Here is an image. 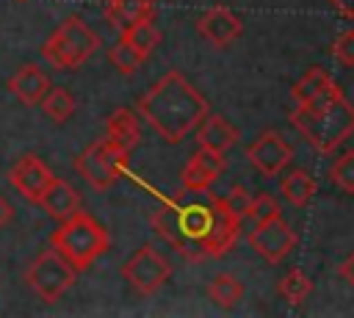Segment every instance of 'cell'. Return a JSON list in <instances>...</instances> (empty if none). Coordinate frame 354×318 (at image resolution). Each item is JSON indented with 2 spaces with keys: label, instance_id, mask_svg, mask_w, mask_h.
Here are the masks:
<instances>
[{
  "label": "cell",
  "instance_id": "1",
  "mask_svg": "<svg viewBox=\"0 0 354 318\" xmlns=\"http://www.w3.org/2000/svg\"><path fill=\"white\" fill-rule=\"evenodd\" d=\"M136 108L163 141L180 144L207 113V100L180 72H166L147 94H141Z\"/></svg>",
  "mask_w": 354,
  "mask_h": 318
},
{
  "label": "cell",
  "instance_id": "2",
  "mask_svg": "<svg viewBox=\"0 0 354 318\" xmlns=\"http://www.w3.org/2000/svg\"><path fill=\"white\" fill-rule=\"evenodd\" d=\"M290 122L310 141V147L318 152H332L354 133V105L343 97L337 83H332L310 102L296 105L290 111Z\"/></svg>",
  "mask_w": 354,
  "mask_h": 318
},
{
  "label": "cell",
  "instance_id": "3",
  "mask_svg": "<svg viewBox=\"0 0 354 318\" xmlns=\"http://www.w3.org/2000/svg\"><path fill=\"white\" fill-rule=\"evenodd\" d=\"M50 246L75 268V271H86L100 254L108 252L111 246V235L108 230L86 210L72 213L69 218H64L55 232L50 235Z\"/></svg>",
  "mask_w": 354,
  "mask_h": 318
},
{
  "label": "cell",
  "instance_id": "4",
  "mask_svg": "<svg viewBox=\"0 0 354 318\" xmlns=\"http://www.w3.org/2000/svg\"><path fill=\"white\" fill-rule=\"evenodd\" d=\"M100 50V36L80 19L66 17L41 44V58L55 69H77Z\"/></svg>",
  "mask_w": 354,
  "mask_h": 318
},
{
  "label": "cell",
  "instance_id": "5",
  "mask_svg": "<svg viewBox=\"0 0 354 318\" xmlns=\"http://www.w3.org/2000/svg\"><path fill=\"white\" fill-rule=\"evenodd\" d=\"M77 279V271L55 252V249H44L36 254V260L28 265L25 271V282L28 288L47 304L58 301Z\"/></svg>",
  "mask_w": 354,
  "mask_h": 318
},
{
  "label": "cell",
  "instance_id": "6",
  "mask_svg": "<svg viewBox=\"0 0 354 318\" xmlns=\"http://www.w3.org/2000/svg\"><path fill=\"white\" fill-rule=\"evenodd\" d=\"M127 155L116 149L111 141L100 138L91 141L77 158H75V171L94 188V191H108L124 171Z\"/></svg>",
  "mask_w": 354,
  "mask_h": 318
},
{
  "label": "cell",
  "instance_id": "7",
  "mask_svg": "<svg viewBox=\"0 0 354 318\" xmlns=\"http://www.w3.org/2000/svg\"><path fill=\"white\" fill-rule=\"evenodd\" d=\"M122 277L127 279V285L141 293V296H149L155 290H160L166 285V279L171 277V265L169 260L149 243L138 246L122 265Z\"/></svg>",
  "mask_w": 354,
  "mask_h": 318
},
{
  "label": "cell",
  "instance_id": "8",
  "mask_svg": "<svg viewBox=\"0 0 354 318\" xmlns=\"http://www.w3.org/2000/svg\"><path fill=\"white\" fill-rule=\"evenodd\" d=\"M299 235L296 230L282 218V213L271 216V218H263V221H254L252 232H249V243L252 249L266 260V263H282L290 249L296 246Z\"/></svg>",
  "mask_w": 354,
  "mask_h": 318
},
{
  "label": "cell",
  "instance_id": "9",
  "mask_svg": "<svg viewBox=\"0 0 354 318\" xmlns=\"http://www.w3.org/2000/svg\"><path fill=\"white\" fill-rule=\"evenodd\" d=\"M246 158L263 177H279L293 160V149L277 130H266L249 144Z\"/></svg>",
  "mask_w": 354,
  "mask_h": 318
},
{
  "label": "cell",
  "instance_id": "10",
  "mask_svg": "<svg viewBox=\"0 0 354 318\" xmlns=\"http://www.w3.org/2000/svg\"><path fill=\"white\" fill-rule=\"evenodd\" d=\"M55 174L50 171V166L39 158V155H22L11 169H8V183L28 199V202H39L41 191L50 185Z\"/></svg>",
  "mask_w": 354,
  "mask_h": 318
},
{
  "label": "cell",
  "instance_id": "11",
  "mask_svg": "<svg viewBox=\"0 0 354 318\" xmlns=\"http://www.w3.org/2000/svg\"><path fill=\"white\" fill-rule=\"evenodd\" d=\"M224 166H227V160H224L221 152H210V149H202V147H199V149L188 158V163H185V169H183V174H180L183 191H188V194H202V191H207V188L216 183V177L224 171Z\"/></svg>",
  "mask_w": 354,
  "mask_h": 318
},
{
  "label": "cell",
  "instance_id": "12",
  "mask_svg": "<svg viewBox=\"0 0 354 318\" xmlns=\"http://www.w3.org/2000/svg\"><path fill=\"white\" fill-rule=\"evenodd\" d=\"M196 30L213 41L216 47H227L232 44L241 33H243V22L224 6H216V8H207L199 19H196Z\"/></svg>",
  "mask_w": 354,
  "mask_h": 318
},
{
  "label": "cell",
  "instance_id": "13",
  "mask_svg": "<svg viewBox=\"0 0 354 318\" xmlns=\"http://www.w3.org/2000/svg\"><path fill=\"white\" fill-rule=\"evenodd\" d=\"M36 205H41V210L47 216H53L55 221H64V218H69L72 213L80 210V194H77V188L69 180L53 177L50 185L41 191Z\"/></svg>",
  "mask_w": 354,
  "mask_h": 318
},
{
  "label": "cell",
  "instance_id": "14",
  "mask_svg": "<svg viewBox=\"0 0 354 318\" xmlns=\"http://www.w3.org/2000/svg\"><path fill=\"white\" fill-rule=\"evenodd\" d=\"M8 91L22 102V105H39L41 97L50 88V77L41 66L36 64H22L11 77H8Z\"/></svg>",
  "mask_w": 354,
  "mask_h": 318
},
{
  "label": "cell",
  "instance_id": "15",
  "mask_svg": "<svg viewBox=\"0 0 354 318\" xmlns=\"http://www.w3.org/2000/svg\"><path fill=\"white\" fill-rule=\"evenodd\" d=\"M196 141L202 149H210V152H227L235 147L238 141V127L224 119L221 113H205L202 122L196 124Z\"/></svg>",
  "mask_w": 354,
  "mask_h": 318
},
{
  "label": "cell",
  "instance_id": "16",
  "mask_svg": "<svg viewBox=\"0 0 354 318\" xmlns=\"http://www.w3.org/2000/svg\"><path fill=\"white\" fill-rule=\"evenodd\" d=\"M105 141H111L116 149H122L124 155H130L136 149V144L141 141L138 116L130 108H116L108 116V122H105Z\"/></svg>",
  "mask_w": 354,
  "mask_h": 318
},
{
  "label": "cell",
  "instance_id": "17",
  "mask_svg": "<svg viewBox=\"0 0 354 318\" xmlns=\"http://www.w3.org/2000/svg\"><path fill=\"white\" fill-rule=\"evenodd\" d=\"M155 3H158V0H113V3H105V14H108V19H111L119 30H124V28H130L133 22L152 17V14H155V11H152Z\"/></svg>",
  "mask_w": 354,
  "mask_h": 318
},
{
  "label": "cell",
  "instance_id": "18",
  "mask_svg": "<svg viewBox=\"0 0 354 318\" xmlns=\"http://www.w3.org/2000/svg\"><path fill=\"white\" fill-rule=\"evenodd\" d=\"M279 194H282L285 202H290V205H296V207H304V205L313 199V194H315V180H313L304 169H293V171H288V174L282 177Z\"/></svg>",
  "mask_w": 354,
  "mask_h": 318
},
{
  "label": "cell",
  "instance_id": "19",
  "mask_svg": "<svg viewBox=\"0 0 354 318\" xmlns=\"http://www.w3.org/2000/svg\"><path fill=\"white\" fill-rule=\"evenodd\" d=\"M207 296H210V301H213L216 307H221V310H232V307L243 299V285H241V279H238L235 274L221 271V274H216V277L210 279V285H207Z\"/></svg>",
  "mask_w": 354,
  "mask_h": 318
},
{
  "label": "cell",
  "instance_id": "20",
  "mask_svg": "<svg viewBox=\"0 0 354 318\" xmlns=\"http://www.w3.org/2000/svg\"><path fill=\"white\" fill-rule=\"evenodd\" d=\"M332 83H335V80H332V75H329L324 66H313V69H307V72L293 83L290 97H293L296 105H304V102H310L315 94H321L324 88H329Z\"/></svg>",
  "mask_w": 354,
  "mask_h": 318
},
{
  "label": "cell",
  "instance_id": "21",
  "mask_svg": "<svg viewBox=\"0 0 354 318\" xmlns=\"http://www.w3.org/2000/svg\"><path fill=\"white\" fill-rule=\"evenodd\" d=\"M41 111H44V116L50 119V122H55V124H61V122H66L72 113H75V97H72V91L69 88H61V86H55V88H47V94L41 97Z\"/></svg>",
  "mask_w": 354,
  "mask_h": 318
},
{
  "label": "cell",
  "instance_id": "22",
  "mask_svg": "<svg viewBox=\"0 0 354 318\" xmlns=\"http://www.w3.org/2000/svg\"><path fill=\"white\" fill-rule=\"evenodd\" d=\"M313 293V282L301 268H290L282 279H279V296L290 304V307H301Z\"/></svg>",
  "mask_w": 354,
  "mask_h": 318
},
{
  "label": "cell",
  "instance_id": "23",
  "mask_svg": "<svg viewBox=\"0 0 354 318\" xmlns=\"http://www.w3.org/2000/svg\"><path fill=\"white\" fill-rule=\"evenodd\" d=\"M122 36L147 58L155 47H158V41H160V30H158V25L152 22V17H147V19H138V22H133L130 28H124L122 30Z\"/></svg>",
  "mask_w": 354,
  "mask_h": 318
},
{
  "label": "cell",
  "instance_id": "24",
  "mask_svg": "<svg viewBox=\"0 0 354 318\" xmlns=\"http://www.w3.org/2000/svg\"><path fill=\"white\" fill-rule=\"evenodd\" d=\"M108 61H111L122 75H133V72H136L147 58H144V55H141V53H138V50H136L124 36H122V39L108 50Z\"/></svg>",
  "mask_w": 354,
  "mask_h": 318
},
{
  "label": "cell",
  "instance_id": "25",
  "mask_svg": "<svg viewBox=\"0 0 354 318\" xmlns=\"http://www.w3.org/2000/svg\"><path fill=\"white\" fill-rule=\"evenodd\" d=\"M329 180L340 191L354 194V149H346L343 155L335 158V163L329 166Z\"/></svg>",
  "mask_w": 354,
  "mask_h": 318
},
{
  "label": "cell",
  "instance_id": "26",
  "mask_svg": "<svg viewBox=\"0 0 354 318\" xmlns=\"http://www.w3.org/2000/svg\"><path fill=\"white\" fill-rule=\"evenodd\" d=\"M277 213H279V202L271 194H257L246 205V218H252V221H263V218H271Z\"/></svg>",
  "mask_w": 354,
  "mask_h": 318
},
{
  "label": "cell",
  "instance_id": "27",
  "mask_svg": "<svg viewBox=\"0 0 354 318\" xmlns=\"http://www.w3.org/2000/svg\"><path fill=\"white\" fill-rule=\"evenodd\" d=\"M249 199H252V194H249L243 185H232V188H230V194H227V196H221V205H224V210H227V213H232L235 218H241V221H243Z\"/></svg>",
  "mask_w": 354,
  "mask_h": 318
},
{
  "label": "cell",
  "instance_id": "28",
  "mask_svg": "<svg viewBox=\"0 0 354 318\" xmlns=\"http://www.w3.org/2000/svg\"><path fill=\"white\" fill-rule=\"evenodd\" d=\"M332 55H335L343 66H354V28H351V30H343V33L335 39Z\"/></svg>",
  "mask_w": 354,
  "mask_h": 318
},
{
  "label": "cell",
  "instance_id": "29",
  "mask_svg": "<svg viewBox=\"0 0 354 318\" xmlns=\"http://www.w3.org/2000/svg\"><path fill=\"white\" fill-rule=\"evenodd\" d=\"M340 277L354 288V249H351V252L346 254V260L340 263Z\"/></svg>",
  "mask_w": 354,
  "mask_h": 318
},
{
  "label": "cell",
  "instance_id": "30",
  "mask_svg": "<svg viewBox=\"0 0 354 318\" xmlns=\"http://www.w3.org/2000/svg\"><path fill=\"white\" fill-rule=\"evenodd\" d=\"M329 3H332V8H335L340 17L354 19V0H329Z\"/></svg>",
  "mask_w": 354,
  "mask_h": 318
},
{
  "label": "cell",
  "instance_id": "31",
  "mask_svg": "<svg viewBox=\"0 0 354 318\" xmlns=\"http://www.w3.org/2000/svg\"><path fill=\"white\" fill-rule=\"evenodd\" d=\"M11 218H14V207H11V202H8V199L0 194V230H3V227H6Z\"/></svg>",
  "mask_w": 354,
  "mask_h": 318
},
{
  "label": "cell",
  "instance_id": "32",
  "mask_svg": "<svg viewBox=\"0 0 354 318\" xmlns=\"http://www.w3.org/2000/svg\"><path fill=\"white\" fill-rule=\"evenodd\" d=\"M105 3H113V0H105Z\"/></svg>",
  "mask_w": 354,
  "mask_h": 318
},
{
  "label": "cell",
  "instance_id": "33",
  "mask_svg": "<svg viewBox=\"0 0 354 318\" xmlns=\"http://www.w3.org/2000/svg\"><path fill=\"white\" fill-rule=\"evenodd\" d=\"M17 3H25V0H17Z\"/></svg>",
  "mask_w": 354,
  "mask_h": 318
}]
</instances>
